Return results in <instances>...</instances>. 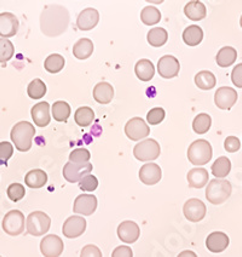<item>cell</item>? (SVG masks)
<instances>
[{
    "label": "cell",
    "mask_w": 242,
    "mask_h": 257,
    "mask_svg": "<svg viewBox=\"0 0 242 257\" xmlns=\"http://www.w3.org/2000/svg\"><path fill=\"white\" fill-rule=\"evenodd\" d=\"M0 257H2V256H0Z\"/></svg>",
    "instance_id": "816d5d0a"
},
{
    "label": "cell",
    "mask_w": 242,
    "mask_h": 257,
    "mask_svg": "<svg viewBox=\"0 0 242 257\" xmlns=\"http://www.w3.org/2000/svg\"><path fill=\"white\" fill-rule=\"evenodd\" d=\"M180 69L179 61L172 55L162 56L157 62V72L165 79H172L177 77Z\"/></svg>",
    "instance_id": "5bb4252c"
},
{
    "label": "cell",
    "mask_w": 242,
    "mask_h": 257,
    "mask_svg": "<svg viewBox=\"0 0 242 257\" xmlns=\"http://www.w3.org/2000/svg\"><path fill=\"white\" fill-rule=\"evenodd\" d=\"M141 229L138 224L133 221H124L118 227V236L121 241L126 244H133L138 240Z\"/></svg>",
    "instance_id": "2e32d148"
},
{
    "label": "cell",
    "mask_w": 242,
    "mask_h": 257,
    "mask_svg": "<svg viewBox=\"0 0 242 257\" xmlns=\"http://www.w3.org/2000/svg\"><path fill=\"white\" fill-rule=\"evenodd\" d=\"M202 28L196 25L189 26V27H186L185 31L183 32V40H184V43L189 46H197L201 42H202Z\"/></svg>",
    "instance_id": "83f0119b"
},
{
    "label": "cell",
    "mask_w": 242,
    "mask_h": 257,
    "mask_svg": "<svg viewBox=\"0 0 242 257\" xmlns=\"http://www.w3.org/2000/svg\"><path fill=\"white\" fill-rule=\"evenodd\" d=\"M213 151L211 143L206 140H196L189 146L188 159L194 165H205L211 162Z\"/></svg>",
    "instance_id": "277c9868"
},
{
    "label": "cell",
    "mask_w": 242,
    "mask_h": 257,
    "mask_svg": "<svg viewBox=\"0 0 242 257\" xmlns=\"http://www.w3.org/2000/svg\"><path fill=\"white\" fill-rule=\"evenodd\" d=\"M211 116L206 114V113H202V114H199L195 118L194 122H192V128H194V131L196 134H206L211 128Z\"/></svg>",
    "instance_id": "74e56055"
},
{
    "label": "cell",
    "mask_w": 242,
    "mask_h": 257,
    "mask_svg": "<svg viewBox=\"0 0 242 257\" xmlns=\"http://www.w3.org/2000/svg\"><path fill=\"white\" fill-rule=\"evenodd\" d=\"M184 13L186 17L192 20V21H200V20L205 19L207 15V9L202 2H197V0H192L185 5Z\"/></svg>",
    "instance_id": "484cf974"
},
{
    "label": "cell",
    "mask_w": 242,
    "mask_h": 257,
    "mask_svg": "<svg viewBox=\"0 0 242 257\" xmlns=\"http://www.w3.org/2000/svg\"><path fill=\"white\" fill-rule=\"evenodd\" d=\"M36 134V128L28 121H20L11 128L10 137L15 147L20 152H27L32 147V139Z\"/></svg>",
    "instance_id": "7a4b0ae2"
},
{
    "label": "cell",
    "mask_w": 242,
    "mask_h": 257,
    "mask_svg": "<svg viewBox=\"0 0 242 257\" xmlns=\"http://www.w3.org/2000/svg\"><path fill=\"white\" fill-rule=\"evenodd\" d=\"M188 182L189 186L192 187V188H203L207 183H208L209 175L208 171L203 168H195L191 169L190 171L188 172Z\"/></svg>",
    "instance_id": "603a6c76"
},
{
    "label": "cell",
    "mask_w": 242,
    "mask_h": 257,
    "mask_svg": "<svg viewBox=\"0 0 242 257\" xmlns=\"http://www.w3.org/2000/svg\"><path fill=\"white\" fill-rule=\"evenodd\" d=\"M64 245L60 236L50 234L44 236L40 241V252L44 257H60L62 255Z\"/></svg>",
    "instance_id": "9c48e42d"
},
{
    "label": "cell",
    "mask_w": 242,
    "mask_h": 257,
    "mask_svg": "<svg viewBox=\"0 0 242 257\" xmlns=\"http://www.w3.org/2000/svg\"><path fill=\"white\" fill-rule=\"evenodd\" d=\"M113 97H114V89L110 84L102 81V83H98L93 89V98L100 104L110 103Z\"/></svg>",
    "instance_id": "7402d4cb"
},
{
    "label": "cell",
    "mask_w": 242,
    "mask_h": 257,
    "mask_svg": "<svg viewBox=\"0 0 242 257\" xmlns=\"http://www.w3.org/2000/svg\"><path fill=\"white\" fill-rule=\"evenodd\" d=\"M46 182H48V175L40 169H34V170L28 171L25 176V183L29 188H42L46 185Z\"/></svg>",
    "instance_id": "cb8c5ba5"
},
{
    "label": "cell",
    "mask_w": 242,
    "mask_h": 257,
    "mask_svg": "<svg viewBox=\"0 0 242 257\" xmlns=\"http://www.w3.org/2000/svg\"><path fill=\"white\" fill-rule=\"evenodd\" d=\"M183 212H184L185 218L190 222H200L205 218L207 207L203 201L200 199H189L184 204V207H183Z\"/></svg>",
    "instance_id": "7c38bea8"
},
{
    "label": "cell",
    "mask_w": 242,
    "mask_h": 257,
    "mask_svg": "<svg viewBox=\"0 0 242 257\" xmlns=\"http://www.w3.org/2000/svg\"><path fill=\"white\" fill-rule=\"evenodd\" d=\"M224 147H225V150L230 152V153H234V152H237L240 150L241 142L236 136H229L226 137L225 142H224Z\"/></svg>",
    "instance_id": "f6af8a7d"
},
{
    "label": "cell",
    "mask_w": 242,
    "mask_h": 257,
    "mask_svg": "<svg viewBox=\"0 0 242 257\" xmlns=\"http://www.w3.org/2000/svg\"><path fill=\"white\" fill-rule=\"evenodd\" d=\"M93 52V43L89 38H83V39L78 40L73 46V55L78 58V60H86L92 55Z\"/></svg>",
    "instance_id": "4316f807"
},
{
    "label": "cell",
    "mask_w": 242,
    "mask_h": 257,
    "mask_svg": "<svg viewBox=\"0 0 242 257\" xmlns=\"http://www.w3.org/2000/svg\"><path fill=\"white\" fill-rule=\"evenodd\" d=\"M165 119V110L162 108H153L147 114V120L150 125L160 124Z\"/></svg>",
    "instance_id": "7bdbcfd3"
},
{
    "label": "cell",
    "mask_w": 242,
    "mask_h": 257,
    "mask_svg": "<svg viewBox=\"0 0 242 257\" xmlns=\"http://www.w3.org/2000/svg\"><path fill=\"white\" fill-rule=\"evenodd\" d=\"M50 106H49L48 102H40L32 108L31 114H32V119H33L34 124L39 127H45L50 124L51 116L50 113Z\"/></svg>",
    "instance_id": "44dd1931"
},
{
    "label": "cell",
    "mask_w": 242,
    "mask_h": 257,
    "mask_svg": "<svg viewBox=\"0 0 242 257\" xmlns=\"http://www.w3.org/2000/svg\"><path fill=\"white\" fill-rule=\"evenodd\" d=\"M69 13L61 5H48L40 15V29L46 37H58L68 28Z\"/></svg>",
    "instance_id": "6da1fadb"
},
{
    "label": "cell",
    "mask_w": 242,
    "mask_h": 257,
    "mask_svg": "<svg viewBox=\"0 0 242 257\" xmlns=\"http://www.w3.org/2000/svg\"><path fill=\"white\" fill-rule=\"evenodd\" d=\"M64 67V58L63 56L58 54H51L46 57L45 62H44V68L46 69L51 74H56L61 72Z\"/></svg>",
    "instance_id": "e575fe53"
},
{
    "label": "cell",
    "mask_w": 242,
    "mask_h": 257,
    "mask_svg": "<svg viewBox=\"0 0 242 257\" xmlns=\"http://www.w3.org/2000/svg\"><path fill=\"white\" fill-rule=\"evenodd\" d=\"M79 187L83 192H93L97 189L98 187V180L97 177L93 176V175H87V176L84 177L83 180L79 182Z\"/></svg>",
    "instance_id": "b9f144b4"
},
{
    "label": "cell",
    "mask_w": 242,
    "mask_h": 257,
    "mask_svg": "<svg viewBox=\"0 0 242 257\" xmlns=\"http://www.w3.org/2000/svg\"><path fill=\"white\" fill-rule=\"evenodd\" d=\"M7 194L9 199L16 203V201H20L23 197H25L26 189L21 183H11V185L8 187Z\"/></svg>",
    "instance_id": "ab89813d"
},
{
    "label": "cell",
    "mask_w": 242,
    "mask_h": 257,
    "mask_svg": "<svg viewBox=\"0 0 242 257\" xmlns=\"http://www.w3.org/2000/svg\"><path fill=\"white\" fill-rule=\"evenodd\" d=\"M80 257H102V252L95 245H86L81 250Z\"/></svg>",
    "instance_id": "bcb514c9"
},
{
    "label": "cell",
    "mask_w": 242,
    "mask_h": 257,
    "mask_svg": "<svg viewBox=\"0 0 242 257\" xmlns=\"http://www.w3.org/2000/svg\"><path fill=\"white\" fill-rule=\"evenodd\" d=\"M135 73L139 80L150 81L154 74H155V68H154V64L151 61L147 60V58H143V60H139L136 63Z\"/></svg>",
    "instance_id": "d4e9b609"
},
{
    "label": "cell",
    "mask_w": 242,
    "mask_h": 257,
    "mask_svg": "<svg viewBox=\"0 0 242 257\" xmlns=\"http://www.w3.org/2000/svg\"><path fill=\"white\" fill-rule=\"evenodd\" d=\"M125 134L132 141H139L141 139H144L150 134V128L148 124L141 118H133L127 121L125 126Z\"/></svg>",
    "instance_id": "4fadbf2b"
},
{
    "label": "cell",
    "mask_w": 242,
    "mask_h": 257,
    "mask_svg": "<svg viewBox=\"0 0 242 257\" xmlns=\"http://www.w3.org/2000/svg\"><path fill=\"white\" fill-rule=\"evenodd\" d=\"M19 31V20L11 13L0 14V37L4 39L14 37Z\"/></svg>",
    "instance_id": "d6986e66"
},
{
    "label": "cell",
    "mask_w": 242,
    "mask_h": 257,
    "mask_svg": "<svg viewBox=\"0 0 242 257\" xmlns=\"http://www.w3.org/2000/svg\"><path fill=\"white\" fill-rule=\"evenodd\" d=\"M112 257H133V252L128 246H118L113 251Z\"/></svg>",
    "instance_id": "c3c4849f"
},
{
    "label": "cell",
    "mask_w": 242,
    "mask_h": 257,
    "mask_svg": "<svg viewBox=\"0 0 242 257\" xmlns=\"http://www.w3.org/2000/svg\"><path fill=\"white\" fill-rule=\"evenodd\" d=\"M74 120L79 126L87 127L95 120V113H93V110L90 107H81L75 112Z\"/></svg>",
    "instance_id": "836d02e7"
},
{
    "label": "cell",
    "mask_w": 242,
    "mask_h": 257,
    "mask_svg": "<svg viewBox=\"0 0 242 257\" xmlns=\"http://www.w3.org/2000/svg\"><path fill=\"white\" fill-rule=\"evenodd\" d=\"M14 45L9 39L0 38V63H5L14 56Z\"/></svg>",
    "instance_id": "f35d334b"
},
{
    "label": "cell",
    "mask_w": 242,
    "mask_h": 257,
    "mask_svg": "<svg viewBox=\"0 0 242 257\" xmlns=\"http://www.w3.org/2000/svg\"><path fill=\"white\" fill-rule=\"evenodd\" d=\"M92 171V164L91 163H67L63 166V177L68 182L75 183L80 182L84 177L90 175Z\"/></svg>",
    "instance_id": "ba28073f"
},
{
    "label": "cell",
    "mask_w": 242,
    "mask_h": 257,
    "mask_svg": "<svg viewBox=\"0 0 242 257\" xmlns=\"http://www.w3.org/2000/svg\"><path fill=\"white\" fill-rule=\"evenodd\" d=\"M161 153V148L160 145L155 140L147 139L144 141L137 143L133 148V154L138 160L141 162H150V160H155L159 158Z\"/></svg>",
    "instance_id": "8992f818"
},
{
    "label": "cell",
    "mask_w": 242,
    "mask_h": 257,
    "mask_svg": "<svg viewBox=\"0 0 242 257\" xmlns=\"http://www.w3.org/2000/svg\"><path fill=\"white\" fill-rule=\"evenodd\" d=\"M71 115V106L64 101H57L52 104V116L58 122H66Z\"/></svg>",
    "instance_id": "d6a6232c"
},
{
    "label": "cell",
    "mask_w": 242,
    "mask_h": 257,
    "mask_svg": "<svg viewBox=\"0 0 242 257\" xmlns=\"http://www.w3.org/2000/svg\"><path fill=\"white\" fill-rule=\"evenodd\" d=\"M230 243L229 236L223 232H213L207 236L206 246L211 252L219 253L228 249Z\"/></svg>",
    "instance_id": "ffe728a7"
},
{
    "label": "cell",
    "mask_w": 242,
    "mask_h": 257,
    "mask_svg": "<svg viewBox=\"0 0 242 257\" xmlns=\"http://www.w3.org/2000/svg\"><path fill=\"white\" fill-rule=\"evenodd\" d=\"M27 93L31 98L33 100H39L45 96L46 93V85L44 84L43 80L40 79H34L29 83V85L27 87Z\"/></svg>",
    "instance_id": "8d00e7d4"
},
{
    "label": "cell",
    "mask_w": 242,
    "mask_h": 257,
    "mask_svg": "<svg viewBox=\"0 0 242 257\" xmlns=\"http://www.w3.org/2000/svg\"><path fill=\"white\" fill-rule=\"evenodd\" d=\"M231 80L234 85L242 89V63H238L231 73Z\"/></svg>",
    "instance_id": "7dc6e473"
},
{
    "label": "cell",
    "mask_w": 242,
    "mask_h": 257,
    "mask_svg": "<svg viewBox=\"0 0 242 257\" xmlns=\"http://www.w3.org/2000/svg\"><path fill=\"white\" fill-rule=\"evenodd\" d=\"M237 97L238 93L232 87H219L214 95L215 106L223 110H229L235 106V103L237 102Z\"/></svg>",
    "instance_id": "8fae6325"
},
{
    "label": "cell",
    "mask_w": 242,
    "mask_h": 257,
    "mask_svg": "<svg viewBox=\"0 0 242 257\" xmlns=\"http://www.w3.org/2000/svg\"><path fill=\"white\" fill-rule=\"evenodd\" d=\"M51 226V220L45 212L34 211L28 215L26 220V228L28 234L33 236H42L49 232Z\"/></svg>",
    "instance_id": "5b68a950"
},
{
    "label": "cell",
    "mask_w": 242,
    "mask_h": 257,
    "mask_svg": "<svg viewBox=\"0 0 242 257\" xmlns=\"http://www.w3.org/2000/svg\"><path fill=\"white\" fill-rule=\"evenodd\" d=\"M141 20L144 25L154 26L159 23L160 20H161V13L155 7H151V5L150 7H145L143 8L141 13Z\"/></svg>",
    "instance_id": "d590c367"
},
{
    "label": "cell",
    "mask_w": 242,
    "mask_h": 257,
    "mask_svg": "<svg viewBox=\"0 0 242 257\" xmlns=\"http://www.w3.org/2000/svg\"><path fill=\"white\" fill-rule=\"evenodd\" d=\"M177 257H197V255L194 252V251L186 250V251H183V252H180Z\"/></svg>",
    "instance_id": "681fc988"
},
{
    "label": "cell",
    "mask_w": 242,
    "mask_h": 257,
    "mask_svg": "<svg viewBox=\"0 0 242 257\" xmlns=\"http://www.w3.org/2000/svg\"><path fill=\"white\" fill-rule=\"evenodd\" d=\"M148 43L150 44L154 48H160V46H164L166 42L168 39V33L165 28L161 27H155L151 28L148 32Z\"/></svg>",
    "instance_id": "4dcf8cb0"
},
{
    "label": "cell",
    "mask_w": 242,
    "mask_h": 257,
    "mask_svg": "<svg viewBox=\"0 0 242 257\" xmlns=\"http://www.w3.org/2000/svg\"><path fill=\"white\" fill-rule=\"evenodd\" d=\"M2 227L8 235H20L25 230V216L19 210H11L3 218Z\"/></svg>",
    "instance_id": "52a82bcc"
},
{
    "label": "cell",
    "mask_w": 242,
    "mask_h": 257,
    "mask_svg": "<svg viewBox=\"0 0 242 257\" xmlns=\"http://www.w3.org/2000/svg\"><path fill=\"white\" fill-rule=\"evenodd\" d=\"M97 209V198L92 194H80L74 200L73 211L75 214L91 216Z\"/></svg>",
    "instance_id": "9a60e30c"
},
{
    "label": "cell",
    "mask_w": 242,
    "mask_h": 257,
    "mask_svg": "<svg viewBox=\"0 0 242 257\" xmlns=\"http://www.w3.org/2000/svg\"><path fill=\"white\" fill-rule=\"evenodd\" d=\"M86 229V220L80 216H71L64 221L62 233L66 238L75 239L84 234Z\"/></svg>",
    "instance_id": "30bf717a"
},
{
    "label": "cell",
    "mask_w": 242,
    "mask_h": 257,
    "mask_svg": "<svg viewBox=\"0 0 242 257\" xmlns=\"http://www.w3.org/2000/svg\"><path fill=\"white\" fill-rule=\"evenodd\" d=\"M237 58V51L232 46H224L218 51L217 63L219 67L226 68V67L232 66Z\"/></svg>",
    "instance_id": "f1b7e54d"
},
{
    "label": "cell",
    "mask_w": 242,
    "mask_h": 257,
    "mask_svg": "<svg viewBox=\"0 0 242 257\" xmlns=\"http://www.w3.org/2000/svg\"><path fill=\"white\" fill-rule=\"evenodd\" d=\"M231 170V162L226 157H219L212 165V174L217 179H224Z\"/></svg>",
    "instance_id": "1f68e13d"
},
{
    "label": "cell",
    "mask_w": 242,
    "mask_h": 257,
    "mask_svg": "<svg viewBox=\"0 0 242 257\" xmlns=\"http://www.w3.org/2000/svg\"><path fill=\"white\" fill-rule=\"evenodd\" d=\"M232 187L231 183L226 180L215 179L212 180L208 183L206 188V198L207 200L214 205H219V204L225 203L231 195Z\"/></svg>",
    "instance_id": "3957f363"
},
{
    "label": "cell",
    "mask_w": 242,
    "mask_h": 257,
    "mask_svg": "<svg viewBox=\"0 0 242 257\" xmlns=\"http://www.w3.org/2000/svg\"><path fill=\"white\" fill-rule=\"evenodd\" d=\"M91 154L85 148H77V150L72 151L69 154V162L71 163H89Z\"/></svg>",
    "instance_id": "60d3db41"
},
{
    "label": "cell",
    "mask_w": 242,
    "mask_h": 257,
    "mask_svg": "<svg viewBox=\"0 0 242 257\" xmlns=\"http://www.w3.org/2000/svg\"><path fill=\"white\" fill-rule=\"evenodd\" d=\"M14 147L10 142L3 141L0 142V163L7 164V162L13 157Z\"/></svg>",
    "instance_id": "ee69618b"
},
{
    "label": "cell",
    "mask_w": 242,
    "mask_h": 257,
    "mask_svg": "<svg viewBox=\"0 0 242 257\" xmlns=\"http://www.w3.org/2000/svg\"><path fill=\"white\" fill-rule=\"evenodd\" d=\"M162 177L161 168L155 163H147L139 170V179L144 185L153 186L160 182Z\"/></svg>",
    "instance_id": "e0dca14e"
},
{
    "label": "cell",
    "mask_w": 242,
    "mask_h": 257,
    "mask_svg": "<svg viewBox=\"0 0 242 257\" xmlns=\"http://www.w3.org/2000/svg\"><path fill=\"white\" fill-rule=\"evenodd\" d=\"M195 84L201 90H212L217 84V79L212 72L201 71L195 75Z\"/></svg>",
    "instance_id": "f546056e"
},
{
    "label": "cell",
    "mask_w": 242,
    "mask_h": 257,
    "mask_svg": "<svg viewBox=\"0 0 242 257\" xmlns=\"http://www.w3.org/2000/svg\"><path fill=\"white\" fill-rule=\"evenodd\" d=\"M240 25H241V27H242V16H241V20H240Z\"/></svg>",
    "instance_id": "f907efd6"
},
{
    "label": "cell",
    "mask_w": 242,
    "mask_h": 257,
    "mask_svg": "<svg viewBox=\"0 0 242 257\" xmlns=\"http://www.w3.org/2000/svg\"><path fill=\"white\" fill-rule=\"evenodd\" d=\"M100 21V14L96 9L86 8L79 14L77 19V26L80 31H90L95 28Z\"/></svg>",
    "instance_id": "ac0fdd59"
}]
</instances>
